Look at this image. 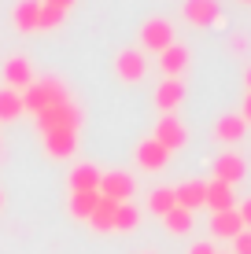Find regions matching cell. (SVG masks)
<instances>
[{
    "mask_svg": "<svg viewBox=\"0 0 251 254\" xmlns=\"http://www.w3.org/2000/svg\"><path fill=\"white\" fill-rule=\"evenodd\" d=\"M33 81H37V77H33V66H30V59H26V56H11L4 63V89L26 92Z\"/></svg>",
    "mask_w": 251,
    "mask_h": 254,
    "instance_id": "cell-7",
    "label": "cell"
},
{
    "mask_svg": "<svg viewBox=\"0 0 251 254\" xmlns=\"http://www.w3.org/2000/svg\"><path fill=\"white\" fill-rule=\"evenodd\" d=\"M115 74H118V81L137 85L144 74H148V56H144L141 48H122L115 56Z\"/></svg>",
    "mask_w": 251,
    "mask_h": 254,
    "instance_id": "cell-4",
    "label": "cell"
},
{
    "mask_svg": "<svg viewBox=\"0 0 251 254\" xmlns=\"http://www.w3.org/2000/svg\"><path fill=\"white\" fill-rule=\"evenodd\" d=\"M244 85H248V92H251V66H248V74H244Z\"/></svg>",
    "mask_w": 251,
    "mask_h": 254,
    "instance_id": "cell-33",
    "label": "cell"
},
{
    "mask_svg": "<svg viewBox=\"0 0 251 254\" xmlns=\"http://www.w3.org/2000/svg\"><path fill=\"white\" fill-rule=\"evenodd\" d=\"M45 136V151L52 159H71L78 151V133L74 129H52V133H41Z\"/></svg>",
    "mask_w": 251,
    "mask_h": 254,
    "instance_id": "cell-13",
    "label": "cell"
},
{
    "mask_svg": "<svg viewBox=\"0 0 251 254\" xmlns=\"http://www.w3.org/2000/svg\"><path fill=\"white\" fill-rule=\"evenodd\" d=\"M237 214H240V221H244V229H251V199H244V203L237 206Z\"/></svg>",
    "mask_w": 251,
    "mask_h": 254,
    "instance_id": "cell-28",
    "label": "cell"
},
{
    "mask_svg": "<svg viewBox=\"0 0 251 254\" xmlns=\"http://www.w3.org/2000/svg\"><path fill=\"white\" fill-rule=\"evenodd\" d=\"M181 103H185V81L181 77H163L159 89H155V107L163 115H174Z\"/></svg>",
    "mask_w": 251,
    "mask_h": 254,
    "instance_id": "cell-11",
    "label": "cell"
},
{
    "mask_svg": "<svg viewBox=\"0 0 251 254\" xmlns=\"http://www.w3.org/2000/svg\"><path fill=\"white\" fill-rule=\"evenodd\" d=\"M115 210H118V203H111V199L100 195V203H96V210H92L89 225L96 232H115Z\"/></svg>",
    "mask_w": 251,
    "mask_h": 254,
    "instance_id": "cell-20",
    "label": "cell"
},
{
    "mask_svg": "<svg viewBox=\"0 0 251 254\" xmlns=\"http://www.w3.org/2000/svg\"><path fill=\"white\" fill-rule=\"evenodd\" d=\"M229 45H233V52L240 56V52H248V37H244V33H237V37H233Z\"/></svg>",
    "mask_w": 251,
    "mask_h": 254,
    "instance_id": "cell-30",
    "label": "cell"
},
{
    "mask_svg": "<svg viewBox=\"0 0 251 254\" xmlns=\"http://www.w3.org/2000/svg\"><path fill=\"white\" fill-rule=\"evenodd\" d=\"M96 191L103 199H111V203H129V195L137 191V185H133V177H129L126 170H107V173H100Z\"/></svg>",
    "mask_w": 251,
    "mask_h": 254,
    "instance_id": "cell-5",
    "label": "cell"
},
{
    "mask_svg": "<svg viewBox=\"0 0 251 254\" xmlns=\"http://www.w3.org/2000/svg\"><path fill=\"white\" fill-rule=\"evenodd\" d=\"M100 203V191H71V217H82V221H89L92 210Z\"/></svg>",
    "mask_w": 251,
    "mask_h": 254,
    "instance_id": "cell-21",
    "label": "cell"
},
{
    "mask_svg": "<svg viewBox=\"0 0 251 254\" xmlns=\"http://www.w3.org/2000/svg\"><path fill=\"white\" fill-rule=\"evenodd\" d=\"M240 118H244V122H248V126H251V92L244 96V111H240Z\"/></svg>",
    "mask_w": 251,
    "mask_h": 254,
    "instance_id": "cell-32",
    "label": "cell"
},
{
    "mask_svg": "<svg viewBox=\"0 0 251 254\" xmlns=\"http://www.w3.org/2000/svg\"><path fill=\"white\" fill-rule=\"evenodd\" d=\"M244 177H248L244 155L226 151V155H218V159H214V181H222V185H240Z\"/></svg>",
    "mask_w": 251,
    "mask_h": 254,
    "instance_id": "cell-8",
    "label": "cell"
},
{
    "mask_svg": "<svg viewBox=\"0 0 251 254\" xmlns=\"http://www.w3.org/2000/svg\"><path fill=\"white\" fill-rule=\"evenodd\" d=\"M233 254H251V229H244L233 240Z\"/></svg>",
    "mask_w": 251,
    "mask_h": 254,
    "instance_id": "cell-27",
    "label": "cell"
},
{
    "mask_svg": "<svg viewBox=\"0 0 251 254\" xmlns=\"http://www.w3.org/2000/svg\"><path fill=\"white\" fill-rule=\"evenodd\" d=\"M137 41H141V52H155V56H163V52L174 45V26L163 19V15H152V19H144Z\"/></svg>",
    "mask_w": 251,
    "mask_h": 254,
    "instance_id": "cell-3",
    "label": "cell"
},
{
    "mask_svg": "<svg viewBox=\"0 0 251 254\" xmlns=\"http://www.w3.org/2000/svg\"><path fill=\"white\" fill-rule=\"evenodd\" d=\"M181 15H185L188 26H211V22L222 19V4L218 0H185Z\"/></svg>",
    "mask_w": 251,
    "mask_h": 254,
    "instance_id": "cell-9",
    "label": "cell"
},
{
    "mask_svg": "<svg viewBox=\"0 0 251 254\" xmlns=\"http://www.w3.org/2000/svg\"><path fill=\"white\" fill-rule=\"evenodd\" d=\"M152 140H155V144H163L170 155H174V151H181V147L188 144V129H185V122H181V118L163 115L159 126H155V133H152Z\"/></svg>",
    "mask_w": 251,
    "mask_h": 254,
    "instance_id": "cell-6",
    "label": "cell"
},
{
    "mask_svg": "<svg viewBox=\"0 0 251 254\" xmlns=\"http://www.w3.org/2000/svg\"><path fill=\"white\" fill-rule=\"evenodd\" d=\"M240 4H251V0H240Z\"/></svg>",
    "mask_w": 251,
    "mask_h": 254,
    "instance_id": "cell-36",
    "label": "cell"
},
{
    "mask_svg": "<svg viewBox=\"0 0 251 254\" xmlns=\"http://www.w3.org/2000/svg\"><path fill=\"white\" fill-rule=\"evenodd\" d=\"M133 159L141 170H148V173H159V170H167V162H170V151L163 144H155V140H141L137 144V151H133Z\"/></svg>",
    "mask_w": 251,
    "mask_h": 254,
    "instance_id": "cell-10",
    "label": "cell"
},
{
    "mask_svg": "<svg viewBox=\"0 0 251 254\" xmlns=\"http://www.w3.org/2000/svg\"><path fill=\"white\" fill-rule=\"evenodd\" d=\"M0 210H4V191H0Z\"/></svg>",
    "mask_w": 251,
    "mask_h": 254,
    "instance_id": "cell-34",
    "label": "cell"
},
{
    "mask_svg": "<svg viewBox=\"0 0 251 254\" xmlns=\"http://www.w3.org/2000/svg\"><path fill=\"white\" fill-rule=\"evenodd\" d=\"M248 133V122L240 115H222L218 122H214V136L222 140V144H240Z\"/></svg>",
    "mask_w": 251,
    "mask_h": 254,
    "instance_id": "cell-18",
    "label": "cell"
},
{
    "mask_svg": "<svg viewBox=\"0 0 251 254\" xmlns=\"http://www.w3.org/2000/svg\"><path fill=\"white\" fill-rule=\"evenodd\" d=\"M244 232V221H240L237 210H222V214H211V236L214 240H237Z\"/></svg>",
    "mask_w": 251,
    "mask_h": 254,
    "instance_id": "cell-16",
    "label": "cell"
},
{
    "mask_svg": "<svg viewBox=\"0 0 251 254\" xmlns=\"http://www.w3.org/2000/svg\"><path fill=\"white\" fill-rule=\"evenodd\" d=\"M37 15H41V0H19L11 7V26L19 33H33L37 30Z\"/></svg>",
    "mask_w": 251,
    "mask_h": 254,
    "instance_id": "cell-17",
    "label": "cell"
},
{
    "mask_svg": "<svg viewBox=\"0 0 251 254\" xmlns=\"http://www.w3.org/2000/svg\"><path fill=\"white\" fill-rule=\"evenodd\" d=\"M141 254H159V251H141Z\"/></svg>",
    "mask_w": 251,
    "mask_h": 254,
    "instance_id": "cell-35",
    "label": "cell"
},
{
    "mask_svg": "<svg viewBox=\"0 0 251 254\" xmlns=\"http://www.w3.org/2000/svg\"><path fill=\"white\" fill-rule=\"evenodd\" d=\"M41 4H52V7H59V11H67V7H74L78 0H41Z\"/></svg>",
    "mask_w": 251,
    "mask_h": 254,
    "instance_id": "cell-31",
    "label": "cell"
},
{
    "mask_svg": "<svg viewBox=\"0 0 251 254\" xmlns=\"http://www.w3.org/2000/svg\"><path fill=\"white\" fill-rule=\"evenodd\" d=\"M137 225H141V210L133 203H118L115 210V232H133Z\"/></svg>",
    "mask_w": 251,
    "mask_h": 254,
    "instance_id": "cell-25",
    "label": "cell"
},
{
    "mask_svg": "<svg viewBox=\"0 0 251 254\" xmlns=\"http://www.w3.org/2000/svg\"><path fill=\"white\" fill-rule=\"evenodd\" d=\"M188 254H218V251H214V243H192Z\"/></svg>",
    "mask_w": 251,
    "mask_h": 254,
    "instance_id": "cell-29",
    "label": "cell"
},
{
    "mask_svg": "<svg viewBox=\"0 0 251 254\" xmlns=\"http://www.w3.org/2000/svg\"><path fill=\"white\" fill-rule=\"evenodd\" d=\"M67 100H71V92H67V85L59 81V77H41V81H33L30 89L22 92V111L41 115V111L59 107V103H67Z\"/></svg>",
    "mask_w": 251,
    "mask_h": 254,
    "instance_id": "cell-1",
    "label": "cell"
},
{
    "mask_svg": "<svg viewBox=\"0 0 251 254\" xmlns=\"http://www.w3.org/2000/svg\"><path fill=\"white\" fill-rule=\"evenodd\" d=\"M67 19V11H59V7L52 4H41V15H37V30H59Z\"/></svg>",
    "mask_w": 251,
    "mask_h": 254,
    "instance_id": "cell-26",
    "label": "cell"
},
{
    "mask_svg": "<svg viewBox=\"0 0 251 254\" xmlns=\"http://www.w3.org/2000/svg\"><path fill=\"white\" fill-rule=\"evenodd\" d=\"M203 206L211 210V214H222V210H237V195H233V185H222V181H207Z\"/></svg>",
    "mask_w": 251,
    "mask_h": 254,
    "instance_id": "cell-14",
    "label": "cell"
},
{
    "mask_svg": "<svg viewBox=\"0 0 251 254\" xmlns=\"http://www.w3.org/2000/svg\"><path fill=\"white\" fill-rule=\"evenodd\" d=\"M174 206H177V199H174V188H155L152 195H148V210H152L155 217H167Z\"/></svg>",
    "mask_w": 251,
    "mask_h": 254,
    "instance_id": "cell-23",
    "label": "cell"
},
{
    "mask_svg": "<svg viewBox=\"0 0 251 254\" xmlns=\"http://www.w3.org/2000/svg\"><path fill=\"white\" fill-rule=\"evenodd\" d=\"M82 122H85L82 107H78L74 100H67V103H59V107L41 111V115H37V129H41V133H52V129H74V133H78Z\"/></svg>",
    "mask_w": 251,
    "mask_h": 254,
    "instance_id": "cell-2",
    "label": "cell"
},
{
    "mask_svg": "<svg viewBox=\"0 0 251 254\" xmlns=\"http://www.w3.org/2000/svg\"><path fill=\"white\" fill-rule=\"evenodd\" d=\"M188 63H192V52H188V45H177V41L159 56V70H163V77H181V74L188 70Z\"/></svg>",
    "mask_w": 251,
    "mask_h": 254,
    "instance_id": "cell-12",
    "label": "cell"
},
{
    "mask_svg": "<svg viewBox=\"0 0 251 254\" xmlns=\"http://www.w3.org/2000/svg\"><path fill=\"white\" fill-rule=\"evenodd\" d=\"M67 185H71V191H96L100 188V170L92 162H78L71 170V177H67Z\"/></svg>",
    "mask_w": 251,
    "mask_h": 254,
    "instance_id": "cell-19",
    "label": "cell"
},
{
    "mask_svg": "<svg viewBox=\"0 0 251 254\" xmlns=\"http://www.w3.org/2000/svg\"><path fill=\"white\" fill-rule=\"evenodd\" d=\"M203 195H207V181H181L174 188V199L181 210H188V214H196V210L203 206Z\"/></svg>",
    "mask_w": 251,
    "mask_h": 254,
    "instance_id": "cell-15",
    "label": "cell"
},
{
    "mask_svg": "<svg viewBox=\"0 0 251 254\" xmlns=\"http://www.w3.org/2000/svg\"><path fill=\"white\" fill-rule=\"evenodd\" d=\"M22 115V92L0 89V122H15Z\"/></svg>",
    "mask_w": 251,
    "mask_h": 254,
    "instance_id": "cell-22",
    "label": "cell"
},
{
    "mask_svg": "<svg viewBox=\"0 0 251 254\" xmlns=\"http://www.w3.org/2000/svg\"><path fill=\"white\" fill-rule=\"evenodd\" d=\"M163 225H167L170 236H185V232H192V214H188V210H181V206H174L167 217H163Z\"/></svg>",
    "mask_w": 251,
    "mask_h": 254,
    "instance_id": "cell-24",
    "label": "cell"
}]
</instances>
